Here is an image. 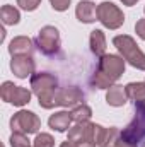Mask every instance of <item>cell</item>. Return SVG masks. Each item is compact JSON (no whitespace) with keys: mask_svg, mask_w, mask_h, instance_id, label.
Listing matches in <instances>:
<instances>
[{"mask_svg":"<svg viewBox=\"0 0 145 147\" xmlns=\"http://www.w3.org/2000/svg\"><path fill=\"white\" fill-rule=\"evenodd\" d=\"M125 72V60L118 55H103L97 62L96 74L91 79V86L97 89L111 87Z\"/></svg>","mask_w":145,"mask_h":147,"instance_id":"6da1fadb","label":"cell"},{"mask_svg":"<svg viewBox=\"0 0 145 147\" xmlns=\"http://www.w3.org/2000/svg\"><path fill=\"white\" fill-rule=\"evenodd\" d=\"M31 87H33V92L39 99V106H43L46 110L55 108V98L58 92V80L55 75L48 72L34 74L31 77Z\"/></svg>","mask_w":145,"mask_h":147,"instance_id":"7a4b0ae2","label":"cell"},{"mask_svg":"<svg viewBox=\"0 0 145 147\" xmlns=\"http://www.w3.org/2000/svg\"><path fill=\"white\" fill-rule=\"evenodd\" d=\"M113 45L119 50L121 57L135 69L145 70V53L138 48V45L135 43V39L128 34H119V36L113 38Z\"/></svg>","mask_w":145,"mask_h":147,"instance_id":"3957f363","label":"cell"},{"mask_svg":"<svg viewBox=\"0 0 145 147\" xmlns=\"http://www.w3.org/2000/svg\"><path fill=\"white\" fill-rule=\"evenodd\" d=\"M119 139L133 146H140L145 140V103H135V118L126 125L123 132H119Z\"/></svg>","mask_w":145,"mask_h":147,"instance_id":"277c9868","label":"cell"},{"mask_svg":"<svg viewBox=\"0 0 145 147\" xmlns=\"http://www.w3.org/2000/svg\"><path fill=\"white\" fill-rule=\"evenodd\" d=\"M36 48L46 57H55L60 51V33L55 26H44L34 38Z\"/></svg>","mask_w":145,"mask_h":147,"instance_id":"5b68a950","label":"cell"},{"mask_svg":"<svg viewBox=\"0 0 145 147\" xmlns=\"http://www.w3.org/2000/svg\"><path fill=\"white\" fill-rule=\"evenodd\" d=\"M10 128L12 132H19V134H36L41 128V120L38 118L33 111L21 110L10 118Z\"/></svg>","mask_w":145,"mask_h":147,"instance_id":"8992f818","label":"cell"},{"mask_svg":"<svg viewBox=\"0 0 145 147\" xmlns=\"http://www.w3.org/2000/svg\"><path fill=\"white\" fill-rule=\"evenodd\" d=\"M97 21L108 29H118L119 26H123L125 16L113 2H103L97 5Z\"/></svg>","mask_w":145,"mask_h":147,"instance_id":"52a82bcc","label":"cell"},{"mask_svg":"<svg viewBox=\"0 0 145 147\" xmlns=\"http://www.w3.org/2000/svg\"><path fill=\"white\" fill-rule=\"evenodd\" d=\"M0 96L5 103H10L14 106H24L31 101V92L22 87V86H15L14 82H3L0 87Z\"/></svg>","mask_w":145,"mask_h":147,"instance_id":"ba28073f","label":"cell"},{"mask_svg":"<svg viewBox=\"0 0 145 147\" xmlns=\"http://www.w3.org/2000/svg\"><path fill=\"white\" fill-rule=\"evenodd\" d=\"M94 132H96V123H91V121L75 123V127H70L68 130V140H72L75 144L94 142Z\"/></svg>","mask_w":145,"mask_h":147,"instance_id":"9c48e42d","label":"cell"},{"mask_svg":"<svg viewBox=\"0 0 145 147\" xmlns=\"http://www.w3.org/2000/svg\"><path fill=\"white\" fill-rule=\"evenodd\" d=\"M34 69H36V65H34V60L31 55H19V57H12V60H10V70L19 79L33 77Z\"/></svg>","mask_w":145,"mask_h":147,"instance_id":"30bf717a","label":"cell"},{"mask_svg":"<svg viewBox=\"0 0 145 147\" xmlns=\"http://www.w3.org/2000/svg\"><path fill=\"white\" fill-rule=\"evenodd\" d=\"M84 101V92L77 87L58 89L55 98V106H77Z\"/></svg>","mask_w":145,"mask_h":147,"instance_id":"8fae6325","label":"cell"},{"mask_svg":"<svg viewBox=\"0 0 145 147\" xmlns=\"http://www.w3.org/2000/svg\"><path fill=\"white\" fill-rule=\"evenodd\" d=\"M119 139V132L118 128L111 127V128H104L101 125H96V132H94V142L97 147H113L116 146Z\"/></svg>","mask_w":145,"mask_h":147,"instance_id":"7c38bea8","label":"cell"},{"mask_svg":"<svg viewBox=\"0 0 145 147\" xmlns=\"http://www.w3.org/2000/svg\"><path fill=\"white\" fill-rule=\"evenodd\" d=\"M75 16L80 22L91 24V22L97 21V7L91 0H82V2H79V5L75 9Z\"/></svg>","mask_w":145,"mask_h":147,"instance_id":"4fadbf2b","label":"cell"},{"mask_svg":"<svg viewBox=\"0 0 145 147\" xmlns=\"http://www.w3.org/2000/svg\"><path fill=\"white\" fill-rule=\"evenodd\" d=\"M33 39L28 36H17L14 38L9 45V53L12 57H19V55H31L33 53Z\"/></svg>","mask_w":145,"mask_h":147,"instance_id":"5bb4252c","label":"cell"},{"mask_svg":"<svg viewBox=\"0 0 145 147\" xmlns=\"http://www.w3.org/2000/svg\"><path fill=\"white\" fill-rule=\"evenodd\" d=\"M72 121H73L72 115L68 111H58V113L50 116L48 125H50V128H53L56 132H67V130H70V123Z\"/></svg>","mask_w":145,"mask_h":147,"instance_id":"9a60e30c","label":"cell"},{"mask_svg":"<svg viewBox=\"0 0 145 147\" xmlns=\"http://www.w3.org/2000/svg\"><path fill=\"white\" fill-rule=\"evenodd\" d=\"M106 101L109 106H123L128 101L126 89L123 86H111L108 94H106Z\"/></svg>","mask_w":145,"mask_h":147,"instance_id":"2e32d148","label":"cell"},{"mask_svg":"<svg viewBox=\"0 0 145 147\" xmlns=\"http://www.w3.org/2000/svg\"><path fill=\"white\" fill-rule=\"evenodd\" d=\"M89 43H91V50H92V53L96 55V57H103V55H106L104 51H106V36H104V33L101 31V29H94L92 33H91V39H89Z\"/></svg>","mask_w":145,"mask_h":147,"instance_id":"e0dca14e","label":"cell"},{"mask_svg":"<svg viewBox=\"0 0 145 147\" xmlns=\"http://www.w3.org/2000/svg\"><path fill=\"white\" fill-rule=\"evenodd\" d=\"M0 17H2V22L5 24V26H14V24H17L19 22V19H21V14H19V10L14 7V5H3L2 9H0Z\"/></svg>","mask_w":145,"mask_h":147,"instance_id":"ac0fdd59","label":"cell"},{"mask_svg":"<svg viewBox=\"0 0 145 147\" xmlns=\"http://www.w3.org/2000/svg\"><path fill=\"white\" fill-rule=\"evenodd\" d=\"M70 115H72V120L75 121V123H80V121H89V118H91V115H92V110H91L87 105L80 103V105L73 106V110L70 111Z\"/></svg>","mask_w":145,"mask_h":147,"instance_id":"d6986e66","label":"cell"},{"mask_svg":"<svg viewBox=\"0 0 145 147\" xmlns=\"http://www.w3.org/2000/svg\"><path fill=\"white\" fill-rule=\"evenodd\" d=\"M10 146L12 147H34V146H31V142L26 137V134H19V132H12Z\"/></svg>","mask_w":145,"mask_h":147,"instance_id":"ffe728a7","label":"cell"},{"mask_svg":"<svg viewBox=\"0 0 145 147\" xmlns=\"http://www.w3.org/2000/svg\"><path fill=\"white\" fill-rule=\"evenodd\" d=\"M34 147H53L55 146V140L50 134H38L34 142H33Z\"/></svg>","mask_w":145,"mask_h":147,"instance_id":"44dd1931","label":"cell"},{"mask_svg":"<svg viewBox=\"0 0 145 147\" xmlns=\"http://www.w3.org/2000/svg\"><path fill=\"white\" fill-rule=\"evenodd\" d=\"M39 3L41 0H17V5H21V9L24 10H36Z\"/></svg>","mask_w":145,"mask_h":147,"instance_id":"7402d4cb","label":"cell"},{"mask_svg":"<svg viewBox=\"0 0 145 147\" xmlns=\"http://www.w3.org/2000/svg\"><path fill=\"white\" fill-rule=\"evenodd\" d=\"M50 2H51V7H53L55 10L63 12V10H67V9H68V5H70V2H72V0H50Z\"/></svg>","mask_w":145,"mask_h":147,"instance_id":"603a6c76","label":"cell"},{"mask_svg":"<svg viewBox=\"0 0 145 147\" xmlns=\"http://www.w3.org/2000/svg\"><path fill=\"white\" fill-rule=\"evenodd\" d=\"M135 31H137V34L145 41V19L137 21V24H135Z\"/></svg>","mask_w":145,"mask_h":147,"instance_id":"cb8c5ba5","label":"cell"},{"mask_svg":"<svg viewBox=\"0 0 145 147\" xmlns=\"http://www.w3.org/2000/svg\"><path fill=\"white\" fill-rule=\"evenodd\" d=\"M116 147H138V146H133V144H130V142H126V140H123V139H118Z\"/></svg>","mask_w":145,"mask_h":147,"instance_id":"d4e9b609","label":"cell"},{"mask_svg":"<svg viewBox=\"0 0 145 147\" xmlns=\"http://www.w3.org/2000/svg\"><path fill=\"white\" fill-rule=\"evenodd\" d=\"M60 147H79V146H77L75 142H72V140H67V142H63Z\"/></svg>","mask_w":145,"mask_h":147,"instance_id":"484cf974","label":"cell"},{"mask_svg":"<svg viewBox=\"0 0 145 147\" xmlns=\"http://www.w3.org/2000/svg\"><path fill=\"white\" fill-rule=\"evenodd\" d=\"M119 2H123V5H130V7H132V5H135L138 0H119Z\"/></svg>","mask_w":145,"mask_h":147,"instance_id":"4316f807","label":"cell"},{"mask_svg":"<svg viewBox=\"0 0 145 147\" xmlns=\"http://www.w3.org/2000/svg\"><path fill=\"white\" fill-rule=\"evenodd\" d=\"M140 147H145V140H144V142H142V146H140Z\"/></svg>","mask_w":145,"mask_h":147,"instance_id":"83f0119b","label":"cell"},{"mask_svg":"<svg viewBox=\"0 0 145 147\" xmlns=\"http://www.w3.org/2000/svg\"><path fill=\"white\" fill-rule=\"evenodd\" d=\"M144 14H145V7H144Z\"/></svg>","mask_w":145,"mask_h":147,"instance_id":"f1b7e54d","label":"cell"}]
</instances>
